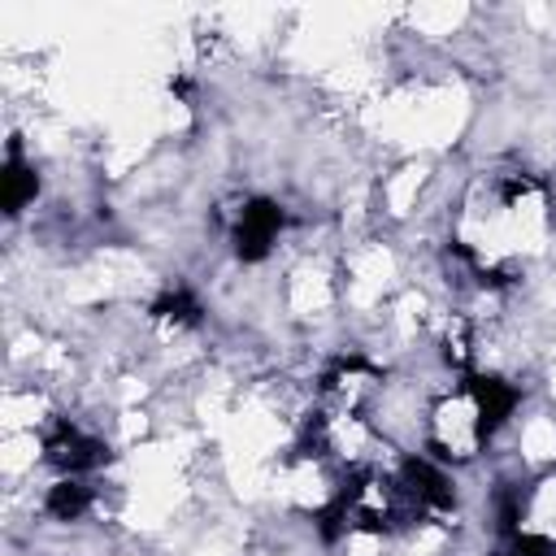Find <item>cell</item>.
<instances>
[{"mask_svg":"<svg viewBox=\"0 0 556 556\" xmlns=\"http://www.w3.org/2000/svg\"><path fill=\"white\" fill-rule=\"evenodd\" d=\"M517 404H521V387L513 378H504L500 369L456 374L452 382H439L430 391L426 413H421L417 452L430 456L434 465L460 473L495 447V439L508 430Z\"/></svg>","mask_w":556,"mask_h":556,"instance_id":"obj_1","label":"cell"}]
</instances>
